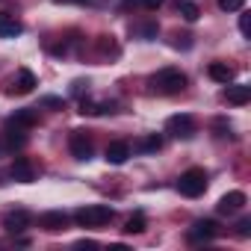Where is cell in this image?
<instances>
[{"instance_id": "14", "label": "cell", "mask_w": 251, "mask_h": 251, "mask_svg": "<svg viewBox=\"0 0 251 251\" xmlns=\"http://www.w3.org/2000/svg\"><path fill=\"white\" fill-rule=\"evenodd\" d=\"M127 157H130V145L127 142H109L106 145V163H112V166H121V163H127Z\"/></svg>"}, {"instance_id": "6", "label": "cell", "mask_w": 251, "mask_h": 251, "mask_svg": "<svg viewBox=\"0 0 251 251\" xmlns=\"http://www.w3.org/2000/svg\"><path fill=\"white\" fill-rule=\"evenodd\" d=\"M216 236H219V222L213 219H201L189 227V242H210Z\"/></svg>"}, {"instance_id": "20", "label": "cell", "mask_w": 251, "mask_h": 251, "mask_svg": "<svg viewBox=\"0 0 251 251\" xmlns=\"http://www.w3.org/2000/svg\"><path fill=\"white\" fill-rule=\"evenodd\" d=\"M145 227H148V219L142 213H133L127 222H124V233H142Z\"/></svg>"}, {"instance_id": "18", "label": "cell", "mask_w": 251, "mask_h": 251, "mask_svg": "<svg viewBox=\"0 0 251 251\" xmlns=\"http://www.w3.org/2000/svg\"><path fill=\"white\" fill-rule=\"evenodd\" d=\"M163 148V139L157 136V133H151V136H142L136 145H133V151H139V154H157Z\"/></svg>"}, {"instance_id": "8", "label": "cell", "mask_w": 251, "mask_h": 251, "mask_svg": "<svg viewBox=\"0 0 251 251\" xmlns=\"http://www.w3.org/2000/svg\"><path fill=\"white\" fill-rule=\"evenodd\" d=\"M9 177L18 180V183H33L36 180V169L27 157H15V163L9 166Z\"/></svg>"}, {"instance_id": "29", "label": "cell", "mask_w": 251, "mask_h": 251, "mask_svg": "<svg viewBox=\"0 0 251 251\" xmlns=\"http://www.w3.org/2000/svg\"><path fill=\"white\" fill-rule=\"evenodd\" d=\"M77 3H83V6H100V3H106V0H77Z\"/></svg>"}, {"instance_id": "3", "label": "cell", "mask_w": 251, "mask_h": 251, "mask_svg": "<svg viewBox=\"0 0 251 251\" xmlns=\"http://www.w3.org/2000/svg\"><path fill=\"white\" fill-rule=\"evenodd\" d=\"M204 189H207V172L204 169H186L177 177V192L186 198H198V195H204Z\"/></svg>"}, {"instance_id": "25", "label": "cell", "mask_w": 251, "mask_h": 251, "mask_svg": "<svg viewBox=\"0 0 251 251\" xmlns=\"http://www.w3.org/2000/svg\"><path fill=\"white\" fill-rule=\"evenodd\" d=\"M236 233H239L242 239H245V236H251V219H248V216L236 222Z\"/></svg>"}, {"instance_id": "23", "label": "cell", "mask_w": 251, "mask_h": 251, "mask_svg": "<svg viewBox=\"0 0 251 251\" xmlns=\"http://www.w3.org/2000/svg\"><path fill=\"white\" fill-rule=\"evenodd\" d=\"M98 48H100V53H118V48H115V42H112V36H100V42H98Z\"/></svg>"}, {"instance_id": "7", "label": "cell", "mask_w": 251, "mask_h": 251, "mask_svg": "<svg viewBox=\"0 0 251 251\" xmlns=\"http://www.w3.org/2000/svg\"><path fill=\"white\" fill-rule=\"evenodd\" d=\"M33 225V216H30V210H9L6 216H3V227L9 230V233H21V230H27Z\"/></svg>"}, {"instance_id": "4", "label": "cell", "mask_w": 251, "mask_h": 251, "mask_svg": "<svg viewBox=\"0 0 251 251\" xmlns=\"http://www.w3.org/2000/svg\"><path fill=\"white\" fill-rule=\"evenodd\" d=\"M166 133L175 136V139H192V136L198 133V124H195L192 115L177 112V115H172V118L166 121Z\"/></svg>"}, {"instance_id": "13", "label": "cell", "mask_w": 251, "mask_h": 251, "mask_svg": "<svg viewBox=\"0 0 251 251\" xmlns=\"http://www.w3.org/2000/svg\"><path fill=\"white\" fill-rule=\"evenodd\" d=\"M3 139H6V148H9V151L24 148V145H27V130L18 127V124H12V121H6V133H3Z\"/></svg>"}, {"instance_id": "17", "label": "cell", "mask_w": 251, "mask_h": 251, "mask_svg": "<svg viewBox=\"0 0 251 251\" xmlns=\"http://www.w3.org/2000/svg\"><path fill=\"white\" fill-rule=\"evenodd\" d=\"M207 74H210L216 83H225V86L233 80V68H230V65H225V62H213V65L207 68Z\"/></svg>"}, {"instance_id": "28", "label": "cell", "mask_w": 251, "mask_h": 251, "mask_svg": "<svg viewBox=\"0 0 251 251\" xmlns=\"http://www.w3.org/2000/svg\"><path fill=\"white\" fill-rule=\"evenodd\" d=\"M163 3H166V0H142V6H145L148 12H154V9H160Z\"/></svg>"}, {"instance_id": "24", "label": "cell", "mask_w": 251, "mask_h": 251, "mask_svg": "<svg viewBox=\"0 0 251 251\" xmlns=\"http://www.w3.org/2000/svg\"><path fill=\"white\" fill-rule=\"evenodd\" d=\"M157 33H160V27H157L154 21H151V24H142V27H139V36H142V39H154Z\"/></svg>"}, {"instance_id": "9", "label": "cell", "mask_w": 251, "mask_h": 251, "mask_svg": "<svg viewBox=\"0 0 251 251\" xmlns=\"http://www.w3.org/2000/svg\"><path fill=\"white\" fill-rule=\"evenodd\" d=\"M36 89V74L30 71V68H21L18 74H15V80L9 83V92L12 95H30Z\"/></svg>"}, {"instance_id": "27", "label": "cell", "mask_w": 251, "mask_h": 251, "mask_svg": "<svg viewBox=\"0 0 251 251\" xmlns=\"http://www.w3.org/2000/svg\"><path fill=\"white\" fill-rule=\"evenodd\" d=\"M42 103H45V106H56V109H65V100H62V98H50V95H48V98H42Z\"/></svg>"}, {"instance_id": "30", "label": "cell", "mask_w": 251, "mask_h": 251, "mask_svg": "<svg viewBox=\"0 0 251 251\" xmlns=\"http://www.w3.org/2000/svg\"><path fill=\"white\" fill-rule=\"evenodd\" d=\"M6 151H9V148H6V139H3V133H0V157H3Z\"/></svg>"}, {"instance_id": "1", "label": "cell", "mask_w": 251, "mask_h": 251, "mask_svg": "<svg viewBox=\"0 0 251 251\" xmlns=\"http://www.w3.org/2000/svg\"><path fill=\"white\" fill-rule=\"evenodd\" d=\"M151 86L163 95H177L186 89V74L180 68H160L154 77H151Z\"/></svg>"}, {"instance_id": "2", "label": "cell", "mask_w": 251, "mask_h": 251, "mask_svg": "<svg viewBox=\"0 0 251 251\" xmlns=\"http://www.w3.org/2000/svg\"><path fill=\"white\" fill-rule=\"evenodd\" d=\"M74 222H77L80 227H103V225L112 222V207H106V204L83 207V210L74 213Z\"/></svg>"}, {"instance_id": "10", "label": "cell", "mask_w": 251, "mask_h": 251, "mask_svg": "<svg viewBox=\"0 0 251 251\" xmlns=\"http://www.w3.org/2000/svg\"><path fill=\"white\" fill-rule=\"evenodd\" d=\"M245 207V192H239V189H233V192H227L222 201H219V213L222 216H230V213H239Z\"/></svg>"}, {"instance_id": "19", "label": "cell", "mask_w": 251, "mask_h": 251, "mask_svg": "<svg viewBox=\"0 0 251 251\" xmlns=\"http://www.w3.org/2000/svg\"><path fill=\"white\" fill-rule=\"evenodd\" d=\"M177 12L186 21H198L201 18V9H198V3H192V0H177Z\"/></svg>"}, {"instance_id": "5", "label": "cell", "mask_w": 251, "mask_h": 251, "mask_svg": "<svg viewBox=\"0 0 251 251\" xmlns=\"http://www.w3.org/2000/svg\"><path fill=\"white\" fill-rule=\"evenodd\" d=\"M68 148H71V157L74 160H92V154H95V145H92V139L83 133V130H74L71 133V139H68Z\"/></svg>"}, {"instance_id": "12", "label": "cell", "mask_w": 251, "mask_h": 251, "mask_svg": "<svg viewBox=\"0 0 251 251\" xmlns=\"http://www.w3.org/2000/svg\"><path fill=\"white\" fill-rule=\"evenodd\" d=\"M21 33H24V24H21L15 15L0 12V39H15V36H21Z\"/></svg>"}, {"instance_id": "26", "label": "cell", "mask_w": 251, "mask_h": 251, "mask_svg": "<svg viewBox=\"0 0 251 251\" xmlns=\"http://www.w3.org/2000/svg\"><path fill=\"white\" fill-rule=\"evenodd\" d=\"M239 33L251 36V15H239Z\"/></svg>"}, {"instance_id": "11", "label": "cell", "mask_w": 251, "mask_h": 251, "mask_svg": "<svg viewBox=\"0 0 251 251\" xmlns=\"http://www.w3.org/2000/svg\"><path fill=\"white\" fill-rule=\"evenodd\" d=\"M39 225H42L45 230L56 233V230H65V227H68V216H65L62 210H50V213H42Z\"/></svg>"}, {"instance_id": "21", "label": "cell", "mask_w": 251, "mask_h": 251, "mask_svg": "<svg viewBox=\"0 0 251 251\" xmlns=\"http://www.w3.org/2000/svg\"><path fill=\"white\" fill-rule=\"evenodd\" d=\"M83 115H100V112H112V103H98V100H83L80 103Z\"/></svg>"}, {"instance_id": "16", "label": "cell", "mask_w": 251, "mask_h": 251, "mask_svg": "<svg viewBox=\"0 0 251 251\" xmlns=\"http://www.w3.org/2000/svg\"><path fill=\"white\" fill-rule=\"evenodd\" d=\"M12 124H18V127H24V130H30V127H36V124H39V112L36 109H15V115L9 118Z\"/></svg>"}, {"instance_id": "15", "label": "cell", "mask_w": 251, "mask_h": 251, "mask_svg": "<svg viewBox=\"0 0 251 251\" xmlns=\"http://www.w3.org/2000/svg\"><path fill=\"white\" fill-rule=\"evenodd\" d=\"M225 98H227V103H233V106H245L248 100H251V86H227V92H225Z\"/></svg>"}, {"instance_id": "22", "label": "cell", "mask_w": 251, "mask_h": 251, "mask_svg": "<svg viewBox=\"0 0 251 251\" xmlns=\"http://www.w3.org/2000/svg\"><path fill=\"white\" fill-rule=\"evenodd\" d=\"M245 0H219V9L222 12H242Z\"/></svg>"}]
</instances>
